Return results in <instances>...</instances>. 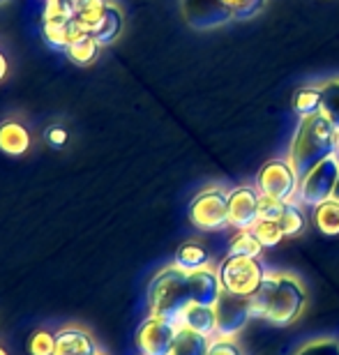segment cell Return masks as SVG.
Masks as SVG:
<instances>
[{
    "label": "cell",
    "mask_w": 339,
    "mask_h": 355,
    "mask_svg": "<svg viewBox=\"0 0 339 355\" xmlns=\"http://www.w3.org/2000/svg\"><path fill=\"white\" fill-rule=\"evenodd\" d=\"M208 346H210L208 337H203L199 332H192L187 328H180L171 355H208Z\"/></svg>",
    "instance_id": "obj_21"
},
{
    "label": "cell",
    "mask_w": 339,
    "mask_h": 355,
    "mask_svg": "<svg viewBox=\"0 0 339 355\" xmlns=\"http://www.w3.org/2000/svg\"><path fill=\"white\" fill-rule=\"evenodd\" d=\"M123 26H125L123 10H120L116 3H111V0H109L107 12H104L102 21L97 24V28L90 35H93V37L100 42V46H109V44H113V42L120 37V33H123Z\"/></svg>",
    "instance_id": "obj_18"
},
{
    "label": "cell",
    "mask_w": 339,
    "mask_h": 355,
    "mask_svg": "<svg viewBox=\"0 0 339 355\" xmlns=\"http://www.w3.org/2000/svg\"><path fill=\"white\" fill-rule=\"evenodd\" d=\"M284 208H286V201L261 194V198H259V219H275V222H279Z\"/></svg>",
    "instance_id": "obj_31"
},
{
    "label": "cell",
    "mask_w": 339,
    "mask_h": 355,
    "mask_svg": "<svg viewBox=\"0 0 339 355\" xmlns=\"http://www.w3.org/2000/svg\"><path fill=\"white\" fill-rule=\"evenodd\" d=\"M26 349L31 355H53L55 349V332L46 328H37L31 332L26 342Z\"/></svg>",
    "instance_id": "obj_28"
},
{
    "label": "cell",
    "mask_w": 339,
    "mask_h": 355,
    "mask_svg": "<svg viewBox=\"0 0 339 355\" xmlns=\"http://www.w3.org/2000/svg\"><path fill=\"white\" fill-rule=\"evenodd\" d=\"M187 304H192L189 272L175 263L162 268L153 277V282L148 284V307H150V314L178 323V316L185 311Z\"/></svg>",
    "instance_id": "obj_3"
},
{
    "label": "cell",
    "mask_w": 339,
    "mask_h": 355,
    "mask_svg": "<svg viewBox=\"0 0 339 355\" xmlns=\"http://www.w3.org/2000/svg\"><path fill=\"white\" fill-rule=\"evenodd\" d=\"M208 355H243V351L229 337H213L208 346Z\"/></svg>",
    "instance_id": "obj_32"
},
{
    "label": "cell",
    "mask_w": 339,
    "mask_h": 355,
    "mask_svg": "<svg viewBox=\"0 0 339 355\" xmlns=\"http://www.w3.org/2000/svg\"><path fill=\"white\" fill-rule=\"evenodd\" d=\"M266 0H224V5L229 7V12L233 14V19H252Z\"/></svg>",
    "instance_id": "obj_30"
},
{
    "label": "cell",
    "mask_w": 339,
    "mask_h": 355,
    "mask_svg": "<svg viewBox=\"0 0 339 355\" xmlns=\"http://www.w3.org/2000/svg\"><path fill=\"white\" fill-rule=\"evenodd\" d=\"M217 275L224 291L236 295L252 297L259 291L261 282L266 277V270L261 266L259 259L250 257H226L220 266H217Z\"/></svg>",
    "instance_id": "obj_4"
},
{
    "label": "cell",
    "mask_w": 339,
    "mask_h": 355,
    "mask_svg": "<svg viewBox=\"0 0 339 355\" xmlns=\"http://www.w3.org/2000/svg\"><path fill=\"white\" fill-rule=\"evenodd\" d=\"M189 222L201 231H220L229 226V194L222 187H208L189 203Z\"/></svg>",
    "instance_id": "obj_5"
},
{
    "label": "cell",
    "mask_w": 339,
    "mask_h": 355,
    "mask_svg": "<svg viewBox=\"0 0 339 355\" xmlns=\"http://www.w3.org/2000/svg\"><path fill=\"white\" fill-rule=\"evenodd\" d=\"M107 5L109 0H86L76 7V14H74V21L79 26V31H86V33H93L97 24L102 21L104 12H107Z\"/></svg>",
    "instance_id": "obj_20"
},
{
    "label": "cell",
    "mask_w": 339,
    "mask_h": 355,
    "mask_svg": "<svg viewBox=\"0 0 339 355\" xmlns=\"http://www.w3.org/2000/svg\"><path fill=\"white\" fill-rule=\"evenodd\" d=\"M339 178V157L333 155V157L323 159L321 164H316L312 171H309L298 184V198L309 208H316L323 201H330L335 191Z\"/></svg>",
    "instance_id": "obj_6"
},
{
    "label": "cell",
    "mask_w": 339,
    "mask_h": 355,
    "mask_svg": "<svg viewBox=\"0 0 339 355\" xmlns=\"http://www.w3.org/2000/svg\"><path fill=\"white\" fill-rule=\"evenodd\" d=\"M173 263L187 270V272H192V270H199V268H206L210 266V257L206 252V247L199 245V243H185L178 247V252H175V259Z\"/></svg>",
    "instance_id": "obj_19"
},
{
    "label": "cell",
    "mask_w": 339,
    "mask_h": 355,
    "mask_svg": "<svg viewBox=\"0 0 339 355\" xmlns=\"http://www.w3.org/2000/svg\"><path fill=\"white\" fill-rule=\"evenodd\" d=\"M295 355H339V342L330 337H319L312 342L302 344Z\"/></svg>",
    "instance_id": "obj_29"
},
{
    "label": "cell",
    "mask_w": 339,
    "mask_h": 355,
    "mask_svg": "<svg viewBox=\"0 0 339 355\" xmlns=\"http://www.w3.org/2000/svg\"><path fill=\"white\" fill-rule=\"evenodd\" d=\"M0 355H10V353H7V349H5L3 344H0Z\"/></svg>",
    "instance_id": "obj_37"
},
{
    "label": "cell",
    "mask_w": 339,
    "mask_h": 355,
    "mask_svg": "<svg viewBox=\"0 0 339 355\" xmlns=\"http://www.w3.org/2000/svg\"><path fill=\"white\" fill-rule=\"evenodd\" d=\"M180 325L168 318L150 314L137 330V346L141 355H171Z\"/></svg>",
    "instance_id": "obj_8"
},
{
    "label": "cell",
    "mask_w": 339,
    "mask_h": 355,
    "mask_svg": "<svg viewBox=\"0 0 339 355\" xmlns=\"http://www.w3.org/2000/svg\"><path fill=\"white\" fill-rule=\"evenodd\" d=\"M7 3H12V0H0V7H3V5H7Z\"/></svg>",
    "instance_id": "obj_38"
},
{
    "label": "cell",
    "mask_w": 339,
    "mask_h": 355,
    "mask_svg": "<svg viewBox=\"0 0 339 355\" xmlns=\"http://www.w3.org/2000/svg\"><path fill=\"white\" fill-rule=\"evenodd\" d=\"M69 3H72V5H76V7H79L81 3H86V0H69Z\"/></svg>",
    "instance_id": "obj_36"
},
{
    "label": "cell",
    "mask_w": 339,
    "mask_h": 355,
    "mask_svg": "<svg viewBox=\"0 0 339 355\" xmlns=\"http://www.w3.org/2000/svg\"><path fill=\"white\" fill-rule=\"evenodd\" d=\"M97 355H104V353H102V351H100V353H97Z\"/></svg>",
    "instance_id": "obj_40"
},
{
    "label": "cell",
    "mask_w": 339,
    "mask_h": 355,
    "mask_svg": "<svg viewBox=\"0 0 339 355\" xmlns=\"http://www.w3.org/2000/svg\"><path fill=\"white\" fill-rule=\"evenodd\" d=\"M252 316L270 325L286 328L295 323L307 307V288L298 277L286 272H266L259 291L250 297Z\"/></svg>",
    "instance_id": "obj_1"
},
{
    "label": "cell",
    "mask_w": 339,
    "mask_h": 355,
    "mask_svg": "<svg viewBox=\"0 0 339 355\" xmlns=\"http://www.w3.org/2000/svg\"><path fill=\"white\" fill-rule=\"evenodd\" d=\"M95 337L81 325H62L55 330V349L53 355H97Z\"/></svg>",
    "instance_id": "obj_13"
},
{
    "label": "cell",
    "mask_w": 339,
    "mask_h": 355,
    "mask_svg": "<svg viewBox=\"0 0 339 355\" xmlns=\"http://www.w3.org/2000/svg\"><path fill=\"white\" fill-rule=\"evenodd\" d=\"M300 178L295 175L293 166L288 164V159H272L259 171L257 187L259 194L281 198V201H291L298 191Z\"/></svg>",
    "instance_id": "obj_9"
},
{
    "label": "cell",
    "mask_w": 339,
    "mask_h": 355,
    "mask_svg": "<svg viewBox=\"0 0 339 355\" xmlns=\"http://www.w3.org/2000/svg\"><path fill=\"white\" fill-rule=\"evenodd\" d=\"M250 231L263 247H277L281 238H284V231H281L279 222H275V219H259Z\"/></svg>",
    "instance_id": "obj_26"
},
{
    "label": "cell",
    "mask_w": 339,
    "mask_h": 355,
    "mask_svg": "<svg viewBox=\"0 0 339 355\" xmlns=\"http://www.w3.org/2000/svg\"><path fill=\"white\" fill-rule=\"evenodd\" d=\"M305 212L298 203L293 201H286V208L281 212L279 217V226L281 231H284V236H300L302 231H305Z\"/></svg>",
    "instance_id": "obj_25"
},
{
    "label": "cell",
    "mask_w": 339,
    "mask_h": 355,
    "mask_svg": "<svg viewBox=\"0 0 339 355\" xmlns=\"http://www.w3.org/2000/svg\"><path fill=\"white\" fill-rule=\"evenodd\" d=\"M180 7L185 21L196 31H213L233 19L224 0H180Z\"/></svg>",
    "instance_id": "obj_11"
},
{
    "label": "cell",
    "mask_w": 339,
    "mask_h": 355,
    "mask_svg": "<svg viewBox=\"0 0 339 355\" xmlns=\"http://www.w3.org/2000/svg\"><path fill=\"white\" fill-rule=\"evenodd\" d=\"M215 311H217V335L215 337L233 339L252 318L250 297L229 293V291H222L220 300L215 304Z\"/></svg>",
    "instance_id": "obj_10"
},
{
    "label": "cell",
    "mask_w": 339,
    "mask_h": 355,
    "mask_svg": "<svg viewBox=\"0 0 339 355\" xmlns=\"http://www.w3.org/2000/svg\"><path fill=\"white\" fill-rule=\"evenodd\" d=\"M44 139H46V144H49V146L62 148V146L67 144L69 134H67V130H65L62 125H53V127H49V130L44 132Z\"/></svg>",
    "instance_id": "obj_33"
},
{
    "label": "cell",
    "mask_w": 339,
    "mask_h": 355,
    "mask_svg": "<svg viewBox=\"0 0 339 355\" xmlns=\"http://www.w3.org/2000/svg\"><path fill=\"white\" fill-rule=\"evenodd\" d=\"M259 189L238 187L229 191V226L238 231H250L259 222Z\"/></svg>",
    "instance_id": "obj_12"
},
{
    "label": "cell",
    "mask_w": 339,
    "mask_h": 355,
    "mask_svg": "<svg viewBox=\"0 0 339 355\" xmlns=\"http://www.w3.org/2000/svg\"><path fill=\"white\" fill-rule=\"evenodd\" d=\"M222 291L224 286L220 282V275H217V268L206 266V268H199L189 272V293H192V302L215 307Z\"/></svg>",
    "instance_id": "obj_14"
},
{
    "label": "cell",
    "mask_w": 339,
    "mask_h": 355,
    "mask_svg": "<svg viewBox=\"0 0 339 355\" xmlns=\"http://www.w3.org/2000/svg\"><path fill=\"white\" fill-rule=\"evenodd\" d=\"M314 224L323 236H339V203L335 198L314 208Z\"/></svg>",
    "instance_id": "obj_22"
},
{
    "label": "cell",
    "mask_w": 339,
    "mask_h": 355,
    "mask_svg": "<svg viewBox=\"0 0 339 355\" xmlns=\"http://www.w3.org/2000/svg\"><path fill=\"white\" fill-rule=\"evenodd\" d=\"M293 109L305 116H314V113H321V90L319 88H302L295 92L293 97Z\"/></svg>",
    "instance_id": "obj_27"
},
{
    "label": "cell",
    "mask_w": 339,
    "mask_h": 355,
    "mask_svg": "<svg viewBox=\"0 0 339 355\" xmlns=\"http://www.w3.org/2000/svg\"><path fill=\"white\" fill-rule=\"evenodd\" d=\"M337 157H339V141H337Z\"/></svg>",
    "instance_id": "obj_39"
},
{
    "label": "cell",
    "mask_w": 339,
    "mask_h": 355,
    "mask_svg": "<svg viewBox=\"0 0 339 355\" xmlns=\"http://www.w3.org/2000/svg\"><path fill=\"white\" fill-rule=\"evenodd\" d=\"M178 325L213 339L217 335V311H215V307H210V304L192 302V304H187L185 311L178 316Z\"/></svg>",
    "instance_id": "obj_15"
},
{
    "label": "cell",
    "mask_w": 339,
    "mask_h": 355,
    "mask_svg": "<svg viewBox=\"0 0 339 355\" xmlns=\"http://www.w3.org/2000/svg\"><path fill=\"white\" fill-rule=\"evenodd\" d=\"M7 69H10V62H7V55L0 51V81L7 76Z\"/></svg>",
    "instance_id": "obj_34"
},
{
    "label": "cell",
    "mask_w": 339,
    "mask_h": 355,
    "mask_svg": "<svg viewBox=\"0 0 339 355\" xmlns=\"http://www.w3.org/2000/svg\"><path fill=\"white\" fill-rule=\"evenodd\" d=\"M337 141L339 132L335 125L323 116V113H314V116H305L300 120L295 137L288 148V164L293 166L295 175L305 178L316 164L323 159L337 155Z\"/></svg>",
    "instance_id": "obj_2"
},
{
    "label": "cell",
    "mask_w": 339,
    "mask_h": 355,
    "mask_svg": "<svg viewBox=\"0 0 339 355\" xmlns=\"http://www.w3.org/2000/svg\"><path fill=\"white\" fill-rule=\"evenodd\" d=\"M74 14H76V5H72L69 0H46L44 24H42V33H44L46 44L65 51L72 37L79 33Z\"/></svg>",
    "instance_id": "obj_7"
},
{
    "label": "cell",
    "mask_w": 339,
    "mask_h": 355,
    "mask_svg": "<svg viewBox=\"0 0 339 355\" xmlns=\"http://www.w3.org/2000/svg\"><path fill=\"white\" fill-rule=\"evenodd\" d=\"M316 88L321 90V113L339 132V79L323 81L321 86H316Z\"/></svg>",
    "instance_id": "obj_23"
},
{
    "label": "cell",
    "mask_w": 339,
    "mask_h": 355,
    "mask_svg": "<svg viewBox=\"0 0 339 355\" xmlns=\"http://www.w3.org/2000/svg\"><path fill=\"white\" fill-rule=\"evenodd\" d=\"M31 148V132L19 120H3L0 123V153L10 157H21Z\"/></svg>",
    "instance_id": "obj_16"
},
{
    "label": "cell",
    "mask_w": 339,
    "mask_h": 355,
    "mask_svg": "<svg viewBox=\"0 0 339 355\" xmlns=\"http://www.w3.org/2000/svg\"><path fill=\"white\" fill-rule=\"evenodd\" d=\"M100 49H102L100 42H97L93 35L86 33V31H79L72 37V42L67 44L65 53L74 65L86 67V65H90V62H95V58L100 55Z\"/></svg>",
    "instance_id": "obj_17"
},
{
    "label": "cell",
    "mask_w": 339,
    "mask_h": 355,
    "mask_svg": "<svg viewBox=\"0 0 339 355\" xmlns=\"http://www.w3.org/2000/svg\"><path fill=\"white\" fill-rule=\"evenodd\" d=\"M333 198L339 203V178H337V184H335V191H333Z\"/></svg>",
    "instance_id": "obj_35"
},
{
    "label": "cell",
    "mask_w": 339,
    "mask_h": 355,
    "mask_svg": "<svg viewBox=\"0 0 339 355\" xmlns=\"http://www.w3.org/2000/svg\"><path fill=\"white\" fill-rule=\"evenodd\" d=\"M261 252H263V245L259 243L252 231H238L236 236L229 240V257L259 259Z\"/></svg>",
    "instance_id": "obj_24"
}]
</instances>
